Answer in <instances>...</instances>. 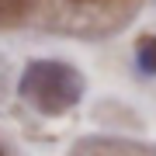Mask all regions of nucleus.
Here are the masks:
<instances>
[{
    "label": "nucleus",
    "instance_id": "1",
    "mask_svg": "<svg viewBox=\"0 0 156 156\" xmlns=\"http://www.w3.org/2000/svg\"><path fill=\"white\" fill-rule=\"evenodd\" d=\"M17 94L42 115H66L83 97V76L62 59H35L21 73Z\"/></svg>",
    "mask_w": 156,
    "mask_h": 156
},
{
    "label": "nucleus",
    "instance_id": "3",
    "mask_svg": "<svg viewBox=\"0 0 156 156\" xmlns=\"http://www.w3.org/2000/svg\"><path fill=\"white\" fill-rule=\"evenodd\" d=\"M0 156H4V153H0Z\"/></svg>",
    "mask_w": 156,
    "mask_h": 156
},
{
    "label": "nucleus",
    "instance_id": "2",
    "mask_svg": "<svg viewBox=\"0 0 156 156\" xmlns=\"http://www.w3.org/2000/svg\"><path fill=\"white\" fill-rule=\"evenodd\" d=\"M135 62L142 73H156V38H142L135 49Z\"/></svg>",
    "mask_w": 156,
    "mask_h": 156
}]
</instances>
